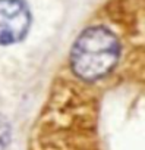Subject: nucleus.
Returning <instances> with one entry per match:
<instances>
[{
    "label": "nucleus",
    "mask_w": 145,
    "mask_h": 150,
    "mask_svg": "<svg viewBox=\"0 0 145 150\" xmlns=\"http://www.w3.org/2000/svg\"><path fill=\"white\" fill-rule=\"evenodd\" d=\"M32 28V12L27 0H0V47L21 43Z\"/></svg>",
    "instance_id": "obj_1"
},
{
    "label": "nucleus",
    "mask_w": 145,
    "mask_h": 150,
    "mask_svg": "<svg viewBox=\"0 0 145 150\" xmlns=\"http://www.w3.org/2000/svg\"><path fill=\"white\" fill-rule=\"evenodd\" d=\"M9 125L8 122L3 119V118H0V150H3L6 149V146L9 144Z\"/></svg>",
    "instance_id": "obj_2"
}]
</instances>
